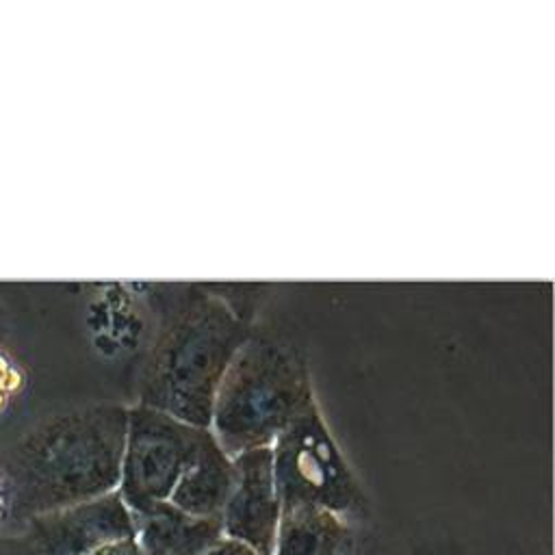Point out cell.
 I'll return each mask as SVG.
<instances>
[{
  "mask_svg": "<svg viewBox=\"0 0 555 555\" xmlns=\"http://www.w3.org/2000/svg\"><path fill=\"white\" fill-rule=\"evenodd\" d=\"M128 405L93 403L56 414L15 447L7 477L24 522L117 492Z\"/></svg>",
  "mask_w": 555,
  "mask_h": 555,
  "instance_id": "cell-1",
  "label": "cell"
},
{
  "mask_svg": "<svg viewBox=\"0 0 555 555\" xmlns=\"http://www.w3.org/2000/svg\"><path fill=\"white\" fill-rule=\"evenodd\" d=\"M251 334L221 295L204 288L176 295L141 366L137 403L208 429L221 377Z\"/></svg>",
  "mask_w": 555,
  "mask_h": 555,
  "instance_id": "cell-2",
  "label": "cell"
},
{
  "mask_svg": "<svg viewBox=\"0 0 555 555\" xmlns=\"http://www.w3.org/2000/svg\"><path fill=\"white\" fill-rule=\"evenodd\" d=\"M314 399L304 356L284 340L251 334L221 377L208 429L234 457L271 447Z\"/></svg>",
  "mask_w": 555,
  "mask_h": 555,
  "instance_id": "cell-3",
  "label": "cell"
},
{
  "mask_svg": "<svg viewBox=\"0 0 555 555\" xmlns=\"http://www.w3.org/2000/svg\"><path fill=\"white\" fill-rule=\"evenodd\" d=\"M269 449L282 512L323 509L347 522L366 516L364 488L327 427L317 399Z\"/></svg>",
  "mask_w": 555,
  "mask_h": 555,
  "instance_id": "cell-4",
  "label": "cell"
},
{
  "mask_svg": "<svg viewBox=\"0 0 555 555\" xmlns=\"http://www.w3.org/2000/svg\"><path fill=\"white\" fill-rule=\"evenodd\" d=\"M204 434V427L189 425L143 403L128 405L117 494L132 516L169 503Z\"/></svg>",
  "mask_w": 555,
  "mask_h": 555,
  "instance_id": "cell-5",
  "label": "cell"
},
{
  "mask_svg": "<svg viewBox=\"0 0 555 555\" xmlns=\"http://www.w3.org/2000/svg\"><path fill=\"white\" fill-rule=\"evenodd\" d=\"M35 555H139L134 518L117 492L26 520Z\"/></svg>",
  "mask_w": 555,
  "mask_h": 555,
  "instance_id": "cell-6",
  "label": "cell"
},
{
  "mask_svg": "<svg viewBox=\"0 0 555 555\" xmlns=\"http://www.w3.org/2000/svg\"><path fill=\"white\" fill-rule=\"evenodd\" d=\"M234 481L219 522L223 538L245 544L258 555H273L282 518L271 449H251L232 457Z\"/></svg>",
  "mask_w": 555,
  "mask_h": 555,
  "instance_id": "cell-7",
  "label": "cell"
},
{
  "mask_svg": "<svg viewBox=\"0 0 555 555\" xmlns=\"http://www.w3.org/2000/svg\"><path fill=\"white\" fill-rule=\"evenodd\" d=\"M132 518L139 555H204L223 538L217 518L189 516L171 503H160Z\"/></svg>",
  "mask_w": 555,
  "mask_h": 555,
  "instance_id": "cell-8",
  "label": "cell"
},
{
  "mask_svg": "<svg viewBox=\"0 0 555 555\" xmlns=\"http://www.w3.org/2000/svg\"><path fill=\"white\" fill-rule=\"evenodd\" d=\"M232 457L221 449L210 429H206L193 462L178 479L169 503L197 518H217L232 490Z\"/></svg>",
  "mask_w": 555,
  "mask_h": 555,
  "instance_id": "cell-9",
  "label": "cell"
},
{
  "mask_svg": "<svg viewBox=\"0 0 555 555\" xmlns=\"http://www.w3.org/2000/svg\"><path fill=\"white\" fill-rule=\"evenodd\" d=\"M273 555H356L347 520L323 509L282 512Z\"/></svg>",
  "mask_w": 555,
  "mask_h": 555,
  "instance_id": "cell-10",
  "label": "cell"
},
{
  "mask_svg": "<svg viewBox=\"0 0 555 555\" xmlns=\"http://www.w3.org/2000/svg\"><path fill=\"white\" fill-rule=\"evenodd\" d=\"M22 386V373L11 358L0 353V412L9 405L11 397Z\"/></svg>",
  "mask_w": 555,
  "mask_h": 555,
  "instance_id": "cell-11",
  "label": "cell"
},
{
  "mask_svg": "<svg viewBox=\"0 0 555 555\" xmlns=\"http://www.w3.org/2000/svg\"><path fill=\"white\" fill-rule=\"evenodd\" d=\"M13 518V490L7 470H0V531Z\"/></svg>",
  "mask_w": 555,
  "mask_h": 555,
  "instance_id": "cell-12",
  "label": "cell"
},
{
  "mask_svg": "<svg viewBox=\"0 0 555 555\" xmlns=\"http://www.w3.org/2000/svg\"><path fill=\"white\" fill-rule=\"evenodd\" d=\"M204 555H258V553H254L251 548H247V546L241 544V542L221 538V540H219L215 546H210Z\"/></svg>",
  "mask_w": 555,
  "mask_h": 555,
  "instance_id": "cell-13",
  "label": "cell"
},
{
  "mask_svg": "<svg viewBox=\"0 0 555 555\" xmlns=\"http://www.w3.org/2000/svg\"><path fill=\"white\" fill-rule=\"evenodd\" d=\"M0 555H35L24 535H13V538H2L0 540Z\"/></svg>",
  "mask_w": 555,
  "mask_h": 555,
  "instance_id": "cell-14",
  "label": "cell"
}]
</instances>
